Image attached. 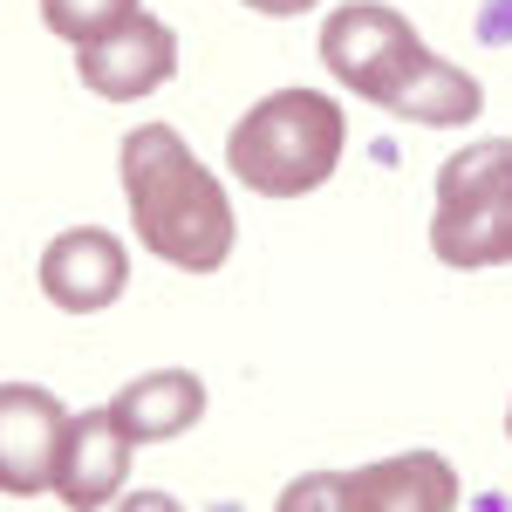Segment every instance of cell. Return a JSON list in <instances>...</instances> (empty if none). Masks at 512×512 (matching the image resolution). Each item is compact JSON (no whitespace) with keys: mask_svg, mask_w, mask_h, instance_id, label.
Masks as SVG:
<instances>
[{"mask_svg":"<svg viewBox=\"0 0 512 512\" xmlns=\"http://www.w3.org/2000/svg\"><path fill=\"white\" fill-rule=\"evenodd\" d=\"M117 410L137 444H164V437H185L205 417V383L192 369H158V376H137L117 390Z\"/></svg>","mask_w":512,"mask_h":512,"instance_id":"obj_10","label":"cell"},{"mask_svg":"<svg viewBox=\"0 0 512 512\" xmlns=\"http://www.w3.org/2000/svg\"><path fill=\"white\" fill-rule=\"evenodd\" d=\"M431 253L444 267H512V137L465 144L437 171Z\"/></svg>","mask_w":512,"mask_h":512,"instance_id":"obj_4","label":"cell"},{"mask_svg":"<svg viewBox=\"0 0 512 512\" xmlns=\"http://www.w3.org/2000/svg\"><path fill=\"white\" fill-rule=\"evenodd\" d=\"M62 437H69V410L55 396L35 383H0V485L14 499L55 485Z\"/></svg>","mask_w":512,"mask_h":512,"instance_id":"obj_8","label":"cell"},{"mask_svg":"<svg viewBox=\"0 0 512 512\" xmlns=\"http://www.w3.org/2000/svg\"><path fill=\"white\" fill-rule=\"evenodd\" d=\"M130 287V253L117 233L103 226H76V233H55L41 253V294L62 308V315H103L110 301H123Z\"/></svg>","mask_w":512,"mask_h":512,"instance_id":"obj_7","label":"cell"},{"mask_svg":"<svg viewBox=\"0 0 512 512\" xmlns=\"http://www.w3.org/2000/svg\"><path fill=\"white\" fill-rule=\"evenodd\" d=\"M253 14H274V21H287V14H308L315 0H246Z\"/></svg>","mask_w":512,"mask_h":512,"instance_id":"obj_12","label":"cell"},{"mask_svg":"<svg viewBox=\"0 0 512 512\" xmlns=\"http://www.w3.org/2000/svg\"><path fill=\"white\" fill-rule=\"evenodd\" d=\"M315 506H342V512H451L458 506V472L437 451H403L390 465H369L349 478H301L280 492V512H315Z\"/></svg>","mask_w":512,"mask_h":512,"instance_id":"obj_5","label":"cell"},{"mask_svg":"<svg viewBox=\"0 0 512 512\" xmlns=\"http://www.w3.org/2000/svg\"><path fill=\"white\" fill-rule=\"evenodd\" d=\"M506 437H512V410H506Z\"/></svg>","mask_w":512,"mask_h":512,"instance_id":"obj_13","label":"cell"},{"mask_svg":"<svg viewBox=\"0 0 512 512\" xmlns=\"http://www.w3.org/2000/svg\"><path fill=\"white\" fill-rule=\"evenodd\" d=\"M130 451L137 437L117 410H82L69 437H62V465H55V492L69 506H110L130 485Z\"/></svg>","mask_w":512,"mask_h":512,"instance_id":"obj_9","label":"cell"},{"mask_svg":"<svg viewBox=\"0 0 512 512\" xmlns=\"http://www.w3.org/2000/svg\"><path fill=\"white\" fill-rule=\"evenodd\" d=\"M123 198L130 226L164 267L219 274L233 260V205L226 185L192 158V144L171 123H137L123 137Z\"/></svg>","mask_w":512,"mask_h":512,"instance_id":"obj_2","label":"cell"},{"mask_svg":"<svg viewBox=\"0 0 512 512\" xmlns=\"http://www.w3.org/2000/svg\"><path fill=\"white\" fill-rule=\"evenodd\" d=\"M321 62L342 89H355L362 103H376L403 123L451 130V123H472L485 110V89L465 69L437 62L417 41V28L376 0H349L321 21Z\"/></svg>","mask_w":512,"mask_h":512,"instance_id":"obj_1","label":"cell"},{"mask_svg":"<svg viewBox=\"0 0 512 512\" xmlns=\"http://www.w3.org/2000/svg\"><path fill=\"white\" fill-rule=\"evenodd\" d=\"M349 151V117L321 89H274L260 96L226 137V164L246 192L260 198H301L335 178Z\"/></svg>","mask_w":512,"mask_h":512,"instance_id":"obj_3","label":"cell"},{"mask_svg":"<svg viewBox=\"0 0 512 512\" xmlns=\"http://www.w3.org/2000/svg\"><path fill=\"white\" fill-rule=\"evenodd\" d=\"M76 69H82V89H89V96H103V103H137V96H151V89H164V82L178 76V35H171L164 21H151V14H130L123 28L82 41Z\"/></svg>","mask_w":512,"mask_h":512,"instance_id":"obj_6","label":"cell"},{"mask_svg":"<svg viewBox=\"0 0 512 512\" xmlns=\"http://www.w3.org/2000/svg\"><path fill=\"white\" fill-rule=\"evenodd\" d=\"M130 14H137V0H41V21L62 41H76V48L110 35V28H123Z\"/></svg>","mask_w":512,"mask_h":512,"instance_id":"obj_11","label":"cell"}]
</instances>
